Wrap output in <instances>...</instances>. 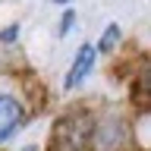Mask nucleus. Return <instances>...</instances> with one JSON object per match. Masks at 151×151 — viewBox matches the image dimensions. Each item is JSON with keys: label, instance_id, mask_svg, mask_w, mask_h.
<instances>
[{"label": "nucleus", "instance_id": "nucleus-1", "mask_svg": "<svg viewBox=\"0 0 151 151\" xmlns=\"http://www.w3.org/2000/svg\"><path fill=\"white\" fill-rule=\"evenodd\" d=\"M19 123H22V104L13 94H0V145L16 135Z\"/></svg>", "mask_w": 151, "mask_h": 151}, {"label": "nucleus", "instance_id": "nucleus-2", "mask_svg": "<svg viewBox=\"0 0 151 151\" xmlns=\"http://www.w3.org/2000/svg\"><path fill=\"white\" fill-rule=\"evenodd\" d=\"M91 66H94V47L91 44H82L79 50H76V60H73V66H69V73H66L63 88H76L85 76L91 73Z\"/></svg>", "mask_w": 151, "mask_h": 151}, {"label": "nucleus", "instance_id": "nucleus-3", "mask_svg": "<svg viewBox=\"0 0 151 151\" xmlns=\"http://www.w3.org/2000/svg\"><path fill=\"white\" fill-rule=\"evenodd\" d=\"M116 38H120V25H116V22H110V25H107V32H104V38L98 41V47H94V50H110V47L116 44Z\"/></svg>", "mask_w": 151, "mask_h": 151}, {"label": "nucleus", "instance_id": "nucleus-4", "mask_svg": "<svg viewBox=\"0 0 151 151\" xmlns=\"http://www.w3.org/2000/svg\"><path fill=\"white\" fill-rule=\"evenodd\" d=\"M73 22H76V13H73V9H66V13H63V22H60V35H66V32L73 28Z\"/></svg>", "mask_w": 151, "mask_h": 151}, {"label": "nucleus", "instance_id": "nucleus-5", "mask_svg": "<svg viewBox=\"0 0 151 151\" xmlns=\"http://www.w3.org/2000/svg\"><path fill=\"white\" fill-rule=\"evenodd\" d=\"M54 3H69V0H54Z\"/></svg>", "mask_w": 151, "mask_h": 151}]
</instances>
